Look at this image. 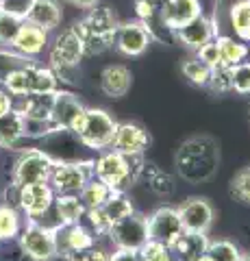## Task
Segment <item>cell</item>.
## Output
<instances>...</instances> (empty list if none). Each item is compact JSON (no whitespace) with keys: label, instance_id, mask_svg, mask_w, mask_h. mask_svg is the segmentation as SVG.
Instances as JSON below:
<instances>
[{"label":"cell","instance_id":"1","mask_svg":"<svg viewBox=\"0 0 250 261\" xmlns=\"http://www.w3.org/2000/svg\"><path fill=\"white\" fill-rule=\"evenodd\" d=\"M174 168L185 183L200 185L217 174L220 144L211 135H193L185 140L174 154Z\"/></svg>","mask_w":250,"mask_h":261},{"label":"cell","instance_id":"2","mask_svg":"<svg viewBox=\"0 0 250 261\" xmlns=\"http://www.w3.org/2000/svg\"><path fill=\"white\" fill-rule=\"evenodd\" d=\"M118 13L107 5H96L92 9H87V15L80 18L72 31L78 35L80 44H83V53L87 57L102 55L104 50H109L114 46L116 31L120 27Z\"/></svg>","mask_w":250,"mask_h":261},{"label":"cell","instance_id":"3","mask_svg":"<svg viewBox=\"0 0 250 261\" xmlns=\"http://www.w3.org/2000/svg\"><path fill=\"white\" fill-rule=\"evenodd\" d=\"M144 168H146L144 154H124L111 148L94 161V176L111 190L124 192L144 176Z\"/></svg>","mask_w":250,"mask_h":261},{"label":"cell","instance_id":"4","mask_svg":"<svg viewBox=\"0 0 250 261\" xmlns=\"http://www.w3.org/2000/svg\"><path fill=\"white\" fill-rule=\"evenodd\" d=\"M116 126H118V122L114 120V116L109 111L98 109V107H85V111L80 113V118L72 126V130L76 133V137L85 148L104 150L114 142Z\"/></svg>","mask_w":250,"mask_h":261},{"label":"cell","instance_id":"5","mask_svg":"<svg viewBox=\"0 0 250 261\" xmlns=\"http://www.w3.org/2000/svg\"><path fill=\"white\" fill-rule=\"evenodd\" d=\"M18 242L22 252L31 261H52L59 257L57 226H44L35 220H29V224L22 226Z\"/></svg>","mask_w":250,"mask_h":261},{"label":"cell","instance_id":"6","mask_svg":"<svg viewBox=\"0 0 250 261\" xmlns=\"http://www.w3.org/2000/svg\"><path fill=\"white\" fill-rule=\"evenodd\" d=\"M94 174V161L78 159V161H57L52 166V172L48 183L54 194H78L83 185Z\"/></svg>","mask_w":250,"mask_h":261},{"label":"cell","instance_id":"7","mask_svg":"<svg viewBox=\"0 0 250 261\" xmlns=\"http://www.w3.org/2000/svg\"><path fill=\"white\" fill-rule=\"evenodd\" d=\"M83 57H85L83 44H80L76 33L72 31V27L61 31L59 35L52 39L50 50H48V61H50V68L54 70L57 76H63L74 68H78Z\"/></svg>","mask_w":250,"mask_h":261},{"label":"cell","instance_id":"8","mask_svg":"<svg viewBox=\"0 0 250 261\" xmlns=\"http://www.w3.org/2000/svg\"><path fill=\"white\" fill-rule=\"evenodd\" d=\"M39 140V150H44L48 157L54 163L57 161H78L80 150L85 148L80 140L76 137V133L72 128H61V126H50L44 135L37 137Z\"/></svg>","mask_w":250,"mask_h":261},{"label":"cell","instance_id":"9","mask_svg":"<svg viewBox=\"0 0 250 261\" xmlns=\"http://www.w3.org/2000/svg\"><path fill=\"white\" fill-rule=\"evenodd\" d=\"M52 166H54V161L48 157L44 150L29 148L15 159L11 181L18 187L31 185V183H48L50 172H52Z\"/></svg>","mask_w":250,"mask_h":261},{"label":"cell","instance_id":"10","mask_svg":"<svg viewBox=\"0 0 250 261\" xmlns=\"http://www.w3.org/2000/svg\"><path fill=\"white\" fill-rule=\"evenodd\" d=\"M133 202L131 198L120 192V190H114L109 194V198L102 202L100 207H94V209H87L85 216L90 218V224L96 231V235H104L109 231L111 224H116L118 220H122L124 216L133 214Z\"/></svg>","mask_w":250,"mask_h":261},{"label":"cell","instance_id":"11","mask_svg":"<svg viewBox=\"0 0 250 261\" xmlns=\"http://www.w3.org/2000/svg\"><path fill=\"white\" fill-rule=\"evenodd\" d=\"M111 240L116 248H133L137 250L144 242L148 240V224H146V216L144 214H133L124 216L122 220H118L116 224L109 226V231L104 233Z\"/></svg>","mask_w":250,"mask_h":261},{"label":"cell","instance_id":"12","mask_svg":"<svg viewBox=\"0 0 250 261\" xmlns=\"http://www.w3.org/2000/svg\"><path fill=\"white\" fill-rule=\"evenodd\" d=\"M146 224H148V240L165 244L168 248H170L172 244L181 238V233L185 231L176 207L155 209L150 216H146Z\"/></svg>","mask_w":250,"mask_h":261},{"label":"cell","instance_id":"13","mask_svg":"<svg viewBox=\"0 0 250 261\" xmlns=\"http://www.w3.org/2000/svg\"><path fill=\"white\" fill-rule=\"evenodd\" d=\"M152 44V35L146 29V24L140 20H128L120 22V27L116 31L114 46L120 55L124 57H142L148 50V46Z\"/></svg>","mask_w":250,"mask_h":261},{"label":"cell","instance_id":"14","mask_svg":"<svg viewBox=\"0 0 250 261\" xmlns=\"http://www.w3.org/2000/svg\"><path fill=\"white\" fill-rule=\"evenodd\" d=\"M52 200H54V190L50 187V183H31L18 187V202L15 205L31 220H35L52 209Z\"/></svg>","mask_w":250,"mask_h":261},{"label":"cell","instance_id":"15","mask_svg":"<svg viewBox=\"0 0 250 261\" xmlns=\"http://www.w3.org/2000/svg\"><path fill=\"white\" fill-rule=\"evenodd\" d=\"M215 35H217V27H215L213 18L200 13L193 20H189L187 24H183L181 29L174 31V42H179L181 46H185L191 53H196L200 46L211 42Z\"/></svg>","mask_w":250,"mask_h":261},{"label":"cell","instance_id":"16","mask_svg":"<svg viewBox=\"0 0 250 261\" xmlns=\"http://www.w3.org/2000/svg\"><path fill=\"white\" fill-rule=\"evenodd\" d=\"M179 209L181 222L185 231H198V233H209V228L213 226L215 220V209L207 198H200V196H191L183 202Z\"/></svg>","mask_w":250,"mask_h":261},{"label":"cell","instance_id":"17","mask_svg":"<svg viewBox=\"0 0 250 261\" xmlns=\"http://www.w3.org/2000/svg\"><path fill=\"white\" fill-rule=\"evenodd\" d=\"M150 146V133L137 122H118L111 148L124 154H144Z\"/></svg>","mask_w":250,"mask_h":261},{"label":"cell","instance_id":"18","mask_svg":"<svg viewBox=\"0 0 250 261\" xmlns=\"http://www.w3.org/2000/svg\"><path fill=\"white\" fill-rule=\"evenodd\" d=\"M200 13H203V3L200 0H161L159 7V20L172 33Z\"/></svg>","mask_w":250,"mask_h":261},{"label":"cell","instance_id":"19","mask_svg":"<svg viewBox=\"0 0 250 261\" xmlns=\"http://www.w3.org/2000/svg\"><path fill=\"white\" fill-rule=\"evenodd\" d=\"M85 111V105L78 100L76 94L66 92V89H57L52 98V113H50V124L61 128H72Z\"/></svg>","mask_w":250,"mask_h":261},{"label":"cell","instance_id":"20","mask_svg":"<svg viewBox=\"0 0 250 261\" xmlns=\"http://www.w3.org/2000/svg\"><path fill=\"white\" fill-rule=\"evenodd\" d=\"M46 46H48V33L44 29L35 27V24L26 22V20L22 22L18 35H15L13 44H11V48L15 53H20L24 57H31V59L37 57V55H42Z\"/></svg>","mask_w":250,"mask_h":261},{"label":"cell","instance_id":"21","mask_svg":"<svg viewBox=\"0 0 250 261\" xmlns=\"http://www.w3.org/2000/svg\"><path fill=\"white\" fill-rule=\"evenodd\" d=\"M133 85V74L131 70L122 63L107 65L100 72V92L109 98H122L128 94V89Z\"/></svg>","mask_w":250,"mask_h":261},{"label":"cell","instance_id":"22","mask_svg":"<svg viewBox=\"0 0 250 261\" xmlns=\"http://www.w3.org/2000/svg\"><path fill=\"white\" fill-rule=\"evenodd\" d=\"M209 242H211V240L207 238V233L183 231L181 238L170 246L172 257H176L179 261H200L205 257Z\"/></svg>","mask_w":250,"mask_h":261},{"label":"cell","instance_id":"23","mask_svg":"<svg viewBox=\"0 0 250 261\" xmlns=\"http://www.w3.org/2000/svg\"><path fill=\"white\" fill-rule=\"evenodd\" d=\"M94 233L80 222L76 224H59L57 226V246H59V255H66L72 250H80L87 246H94Z\"/></svg>","mask_w":250,"mask_h":261},{"label":"cell","instance_id":"24","mask_svg":"<svg viewBox=\"0 0 250 261\" xmlns=\"http://www.w3.org/2000/svg\"><path fill=\"white\" fill-rule=\"evenodd\" d=\"M26 22L35 24V27L44 29L46 33L54 31L61 24L63 20V11H61V5L57 0H35L33 5H31V9L26 13Z\"/></svg>","mask_w":250,"mask_h":261},{"label":"cell","instance_id":"25","mask_svg":"<svg viewBox=\"0 0 250 261\" xmlns=\"http://www.w3.org/2000/svg\"><path fill=\"white\" fill-rule=\"evenodd\" d=\"M26 135V120L18 111V107L9 109L0 116V146L3 148H15Z\"/></svg>","mask_w":250,"mask_h":261},{"label":"cell","instance_id":"26","mask_svg":"<svg viewBox=\"0 0 250 261\" xmlns=\"http://www.w3.org/2000/svg\"><path fill=\"white\" fill-rule=\"evenodd\" d=\"M29 94H52L59 89V76L52 68H42L35 61L24 68Z\"/></svg>","mask_w":250,"mask_h":261},{"label":"cell","instance_id":"27","mask_svg":"<svg viewBox=\"0 0 250 261\" xmlns=\"http://www.w3.org/2000/svg\"><path fill=\"white\" fill-rule=\"evenodd\" d=\"M213 42L217 48V61L222 65H231V68L241 61H246V57L250 53L248 44H244L241 39H235L231 35H215Z\"/></svg>","mask_w":250,"mask_h":261},{"label":"cell","instance_id":"28","mask_svg":"<svg viewBox=\"0 0 250 261\" xmlns=\"http://www.w3.org/2000/svg\"><path fill=\"white\" fill-rule=\"evenodd\" d=\"M52 207L57 211L59 224H76L87 211L78 194H54Z\"/></svg>","mask_w":250,"mask_h":261},{"label":"cell","instance_id":"29","mask_svg":"<svg viewBox=\"0 0 250 261\" xmlns=\"http://www.w3.org/2000/svg\"><path fill=\"white\" fill-rule=\"evenodd\" d=\"M231 29L235 37L241 39L244 44H250V0H237L231 5L229 11Z\"/></svg>","mask_w":250,"mask_h":261},{"label":"cell","instance_id":"30","mask_svg":"<svg viewBox=\"0 0 250 261\" xmlns=\"http://www.w3.org/2000/svg\"><path fill=\"white\" fill-rule=\"evenodd\" d=\"M22 231V218L20 211L13 205H0V242L15 240Z\"/></svg>","mask_w":250,"mask_h":261},{"label":"cell","instance_id":"31","mask_svg":"<svg viewBox=\"0 0 250 261\" xmlns=\"http://www.w3.org/2000/svg\"><path fill=\"white\" fill-rule=\"evenodd\" d=\"M111 192L114 190H111L109 185H104L98 178H90V181L83 185V190L78 192V198L83 200L85 209H94V207H100L102 202L109 198Z\"/></svg>","mask_w":250,"mask_h":261},{"label":"cell","instance_id":"32","mask_svg":"<svg viewBox=\"0 0 250 261\" xmlns=\"http://www.w3.org/2000/svg\"><path fill=\"white\" fill-rule=\"evenodd\" d=\"M181 70H183L185 79H187L191 85H196V87H207L209 85V79H211V65L200 61L196 55L189 57V59H185Z\"/></svg>","mask_w":250,"mask_h":261},{"label":"cell","instance_id":"33","mask_svg":"<svg viewBox=\"0 0 250 261\" xmlns=\"http://www.w3.org/2000/svg\"><path fill=\"white\" fill-rule=\"evenodd\" d=\"M241 250L229 240H215L209 242L205 257L200 261H239Z\"/></svg>","mask_w":250,"mask_h":261},{"label":"cell","instance_id":"34","mask_svg":"<svg viewBox=\"0 0 250 261\" xmlns=\"http://www.w3.org/2000/svg\"><path fill=\"white\" fill-rule=\"evenodd\" d=\"M146 168L150 170V174H148V187L150 190L157 196H172L174 194V178L168 172H163V170L155 168L152 163H146Z\"/></svg>","mask_w":250,"mask_h":261},{"label":"cell","instance_id":"35","mask_svg":"<svg viewBox=\"0 0 250 261\" xmlns=\"http://www.w3.org/2000/svg\"><path fill=\"white\" fill-rule=\"evenodd\" d=\"M229 192L241 205H250V166L241 168L239 172L231 178Z\"/></svg>","mask_w":250,"mask_h":261},{"label":"cell","instance_id":"36","mask_svg":"<svg viewBox=\"0 0 250 261\" xmlns=\"http://www.w3.org/2000/svg\"><path fill=\"white\" fill-rule=\"evenodd\" d=\"M137 255H140V261H170L172 250L161 242L146 240L140 248H137Z\"/></svg>","mask_w":250,"mask_h":261},{"label":"cell","instance_id":"37","mask_svg":"<svg viewBox=\"0 0 250 261\" xmlns=\"http://www.w3.org/2000/svg\"><path fill=\"white\" fill-rule=\"evenodd\" d=\"M22 18L13 13H7V11H0V46H9L13 44L15 35H18V31L22 27Z\"/></svg>","mask_w":250,"mask_h":261},{"label":"cell","instance_id":"38","mask_svg":"<svg viewBox=\"0 0 250 261\" xmlns=\"http://www.w3.org/2000/svg\"><path fill=\"white\" fill-rule=\"evenodd\" d=\"M231 83L233 92L239 96L250 94V61H241L231 68Z\"/></svg>","mask_w":250,"mask_h":261},{"label":"cell","instance_id":"39","mask_svg":"<svg viewBox=\"0 0 250 261\" xmlns=\"http://www.w3.org/2000/svg\"><path fill=\"white\" fill-rule=\"evenodd\" d=\"M215 94H227L233 92V83H231V65H222L217 63L211 68V79H209V85Z\"/></svg>","mask_w":250,"mask_h":261},{"label":"cell","instance_id":"40","mask_svg":"<svg viewBox=\"0 0 250 261\" xmlns=\"http://www.w3.org/2000/svg\"><path fill=\"white\" fill-rule=\"evenodd\" d=\"M33 63L31 57H24L20 53H7V50H0V81H3L9 72L13 70H20L24 65Z\"/></svg>","mask_w":250,"mask_h":261},{"label":"cell","instance_id":"41","mask_svg":"<svg viewBox=\"0 0 250 261\" xmlns=\"http://www.w3.org/2000/svg\"><path fill=\"white\" fill-rule=\"evenodd\" d=\"M66 261H107L109 259V252L104 248L94 246H87V248H80V250H72L63 255Z\"/></svg>","mask_w":250,"mask_h":261},{"label":"cell","instance_id":"42","mask_svg":"<svg viewBox=\"0 0 250 261\" xmlns=\"http://www.w3.org/2000/svg\"><path fill=\"white\" fill-rule=\"evenodd\" d=\"M33 3H35V0H3V9H0V11L13 13V15H18V18L24 20Z\"/></svg>","mask_w":250,"mask_h":261},{"label":"cell","instance_id":"43","mask_svg":"<svg viewBox=\"0 0 250 261\" xmlns=\"http://www.w3.org/2000/svg\"><path fill=\"white\" fill-rule=\"evenodd\" d=\"M193 55H196L200 61H205L207 65H211V68L220 63V61H217V48H215V42H213V39H211V42H207L205 46H200Z\"/></svg>","mask_w":250,"mask_h":261},{"label":"cell","instance_id":"44","mask_svg":"<svg viewBox=\"0 0 250 261\" xmlns=\"http://www.w3.org/2000/svg\"><path fill=\"white\" fill-rule=\"evenodd\" d=\"M107 261H140V255L133 248H116V252H111Z\"/></svg>","mask_w":250,"mask_h":261},{"label":"cell","instance_id":"45","mask_svg":"<svg viewBox=\"0 0 250 261\" xmlns=\"http://www.w3.org/2000/svg\"><path fill=\"white\" fill-rule=\"evenodd\" d=\"M9 109H13V96L7 92L3 85H0V116H3V113H7Z\"/></svg>","mask_w":250,"mask_h":261},{"label":"cell","instance_id":"46","mask_svg":"<svg viewBox=\"0 0 250 261\" xmlns=\"http://www.w3.org/2000/svg\"><path fill=\"white\" fill-rule=\"evenodd\" d=\"M66 3L78 7V9H92V7H96L100 0H66Z\"/></svg>","mask_w":250,"mask_h":261},{"label":"cell","instance_id":"47","mask_svg":"<svg viewBox=\"0 0 250 261\" xmlns=\"http://www.w3.org/2000/svg\"><path fill=\"white\" fill-rule=\"evenodd\" d=\"M239 261H250V252H246V255H244V252H241V257H239Z\"/></svg>","mask_w":250,"mask_h":261},{"label":"cell","instance_id":"48","mask_svg":"<svg viewBox=\"0 0 250 261\" xmlns=\"http://www.w3.org/2000/svg\"><path fill=\"white\" fill-rule=\"evenodd\" d=\"M170 261H179V259H176V257H172V259H170Z\"/></svg>","mask_w":250,"mask_h":261},{"label":"cell","instance_id":"49","mask_svg":"<svg viewBox=\"0 0 250 261\" xmlns=\"http://www.w3.org/2000/svg\"><path fill=\"white\" fill-rule=\"evenodd\" d=\"M0 9H3V0H0Z\"/></svg>","mask_w":250,"mask_h":261}]
</instances>
